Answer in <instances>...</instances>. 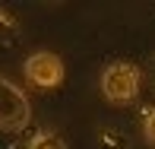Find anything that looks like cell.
Returning <instances> with one entry per match:
<instances>
[{"mask_svg":"<svg viewBox=\"0 0 155 149\" xmlns=\"http://www.w3.org/2000/svg\"><path fill=\"white\" fill-rule=\"evenodd\" d=\"M29 124V98L22 89L0 76V130H22Z\"/></svg>","mask_w":155,"mask_h":149,"instance_id":"obj_1","label":"cell"},{"mask_svg":"<svg viewBox=\"0 0 155 149\" xmlns=\"http://www.w3.org/2000/svg\"><path fill=\"white\" fill-rule=\"evenodd\" d=\"M101 92L108 95V102H130L139 92V70L133 63H111L101 76Z\"/></svg>","mask_w":155,"mask_h":149,"instance_id":"obj_2","label":"cell"},{"mask_svg":"<svg viewBox=\"0 0 155 149\" xmlns=\"http://www.w3.org/2000/svg\"><path fill=\"white\" fill-rule=\"evenodd\" d=\"M25 76H29L35 86L51 89V86H57V83L63 80V63H60L57 54L38 51V54H32V57L25 60Z\"/></svg>","mask_w":155,"mask_h":149,"instance_id":"obj_3","label":"cell"},{"mask_svg":"<svg viewBox=\"0 0 155 149\" xmlns=\"http://www.w3.org/2000/svg\"><path fill=\"white\" fill-rule=\"evenodd\" d=\"M29 149H67L60 133H38V137L29 143Z\"/></svg>","mask_w":155,"mask_h":149,"instance_id":"obj_4","label":"cell"},{"mask_svg":"<svg viewBox=\"0 0 155 149\" xmlns=\"http://www.w3.org/2000/svg\"><path fill=\"white\" fill-rule=\"evenodd\" d=\"M10 41H16V25L6 13H0V48H6Z\"/></svg>","mask_w":155,"mask_h":149,"instance_id":"obj_5","label":"cell"},{"mask_svg":"<svg viewBox=\"0 0 155 149\" xmlns=\"http://www.w3.org/2000/svg\"><path fill=\"white\" fill-rule=\"evenodd\" d=\"M146 137L149 143H155V111H146Z\"/></svg>","mask_w":155,"mask_h":149,"instance_id":"obj_6","label":"cell"},{"mask_svg":"<svg viewBox=\"0 0 155 149\" xmlns=\"http://www.w3.org/2000/svg\"><path fill=\"white\" fill-rule=\"evenodd\" d=\"M152 80H155V70H152Z\"/></svg>","mask_w":155,"mask_h":149,"instance_id":"obj_7","label":"cell"}]
</instances>
